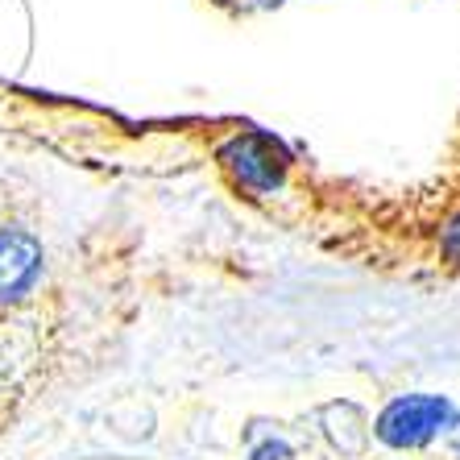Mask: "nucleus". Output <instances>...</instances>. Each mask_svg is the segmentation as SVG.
Listing matches in <instances>:
<instances>
[{"instance_id":"7ed1b4c3","label":"nucleus","mask_w":460,"mask_h":460,"mask_svg":"<svg viewBox=\"0 0 460 460\" xmlns=\"http://www.w3.org/2000/svg\"><path fill=\"white\" fill-rule=\"evenodd\" d=\"M257 150H261V154H253V141H245V146H241V162H236V166H241V174H245V179L270 187V182H279V154L270 150L266 141H261Z\"/></svg>"},{"instance_id":"f03ea898","label":"nucleus","mask_w":460,"mask_h":460,"mask_svg":"<svg viewBox=\"0 0 460 460\" xmlns=\"http://www.w3.org/2000/svg\"><path fill=\"white\" fill-rule=\"evenodd\" d=\"M38 270H42L38 236L22 233V228L0 233V303L22 299L25 290L38 282Z\"/></svg>"},{"instance_id":"f257e3e1","label":"nucleus","mask_w":460,"mask_h":460,"mask_svg":"<svg viewBox=\"0 0 460 460\" xmlns=\"http://www.w3.org/2000/svg\"><path fill=\"white\" fill-rule=\"evenodd\" d=\"M448 419H452V411H448V402H439V398H402V402H394V407L382 415L377 436H382L390 448H419V444H428Z\"/></svg>"}]
</instances>
